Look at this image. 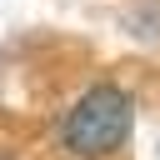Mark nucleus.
Listing matches in <instances>:
<instances>
[{"instance_id": "nucleus-1", "label": "nucleus", "mask_w": 160, "mask_h": 160, "mask_svg": "<svg viewBox=\"0 0 160 160\" xmlns=\"http://www.w3.org/2000/svg\"><path fill=\"white\" fill-rule=\"evenodd\" d=\"M130 130H135V95L115 80H100V85H85L60 110L55 140L75 160H105L130 140Z\"/></svg>"}]
</instances>
